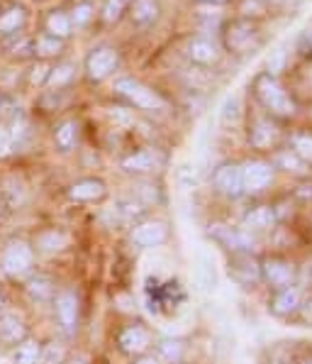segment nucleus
Masks as SVG:
<instances>
[{
	"instance_id": "nucleus-1",
	"label": "nucleus",
	"mask_w": 312,
	"mask_h": 364,
	"mask_svg": "<svg viewBox=\"0 0 312 364\" xmlns=\"http://www.w3.org/2000/svg\"><path fill=\"white\" fill-rule=\"evenodd\" d=\"M254 98L259 100L264 113H269L276 120H291L298 113V105H295L291 93L286 91V86L276 76L266 74V71H261L254 78Z\"/></svg>"
},
{
	"instance_id": "nucleus-2",
	"label": "nucleus",
	"mask_w": 312,
	"mask_h": 364,
	"mask_svg": "<svg viewBox=\"0 0 312 364\" xmlns=\"http://www.w3.org/2000/svg\"><path fill=\"white\" fill-rule=\"evenodd\" d=\"M113 93L115 98L125 100L130 108H137L142 113H164L169 108L166 98L159 91H154L152 86H147V83L135 76H115Z\"/></svg>"
},
{
	"instance_id": "nucleus-3",
	"label": "nucleus",
	"mask_w": 312,
	"mask_h": 364,
	"mask_svg": "<svg viewBox=\"0 0 312 364\" xmlns=\"http://www.w3.org/2000/svg\"><path fill=\"white\" fill-rule=\"evenodd\" d=\"M264 44V32L259 22L247 18H234L222 25V49L230 54H252Z\"/></svg>"
},
{
	"instance_id": "nucleus-4",
	"label": "nucleus",
	"mask_w": 312,
	"mask_h": 364,
	"mask_svg": "<svg viewBox=\"0 0 312 364\" xmlns=\"http://www.w3.org/2000/svg\"><path fill=\"white\" fill-rule=\"evenodd\" d=\"M0 269L10 279H25L35 272V245L22 237L10 240L0 252Z\"/></svg>"
},
{
	"instance_id": "nucleus-5",
	"label": "nucleus",
	"mask_w": 312,
	"mask_h": 364,
	"mask_svg": "<svg viewBox=\"0 0 312 364\" xmlns=\"http://www.w3.org/2000/svg\"><path fill=\"white\" fill-rule=\"evenodd\" d=\"M120 64H122L120 49L113 47V44H98L83 59V76L91 83H103L120 71Z\"/></svg>"
},
{
	"instance_id": "nucleus-6",
	"label": "nucleus",
	"mask_w": 312,
	"mask_h": 364,
	"mask_svg": "<svg viewBox=\"0 0 312 364\" xmlns=\"http://www.w3.org/2000/svg\"><path fill=\"white\" fill-rule=\"evenodd\" d=\"M32 20V10L25 3L10 0V3L0 5V42L8 44L20 35H25Z\"/></svg>"
},
{
	"instance_id": "nucleus-7",
	"label": "nucleus",
	"mask_w": 312,
	"mask_h": 364,
	"mask_svg": "<svg viewBox=\"0 0 312 364\" xmlns=\"http://www.w3.org/2000/svg\"><path fill=\"white\" fill-rule=\"evenodd\" d=\"M249 144L259 152H269L281 142V125H278L276 117H271L269 113H259L254 117H249Z\"/></svg>"
},
{
	"instance_id": "nucleus-8",
	"label": "nucleus",
	"mask_w": 312,
	"mask_h": 364,
	"mask_svg": "<svg viewBox=\"0 0 312 364\" xmlns=\"http://www.w3.org/2000/svg\"><path fill=\"white\" fill-rule=\"evenodd\" d=\"M54 316H57L59 328L69 338H74L78 333V321H81V301H78L76 291L64 289L54 296Z\"/></svg>"
},
{
	"instance_id": "nucleus-9",
	"label": "nucleus",
	"mask_w": 312,
	"mask_h": 364,
	"mask_svg": "<svg viewBox=\"0 0 312 364\" xmlns=\"http://www.w3.org/2000/svg\"><path fill=\"white\" fill-rule=\"evenodd\" d=\"M186 57L198 69H213L222 59V47L208 35H193L186 44Z\"/></svg>"
},
{
	"instance_id": "nucleus-10",
	"label": "nucleus",
	"mask_w": 312,
	"mask_h": 364,
	"mask_svg": "<svg viewBox=\"0 0 312 364\" xmlns=\"http://www.w3.org/2000/svg\"><path fill=\"white\" fill-rule=\"evenodd\" d=\"M210 237H213L217 245H222L225 250H230L232 255H239V252H254V247H256V240L252 232H247L244 228L225 225V223L210 225Z\"/></svg>"
},
{
	"instance_id": "nucleus-11",
	"label": "nucleus",
	"mask_w": 312,
	"mask_h": 364,
	"mask_svg": "<svg viewBox=\"0 0 312 364\" xmlns=\"http://www.w3.org/2000/svg\"><path fill=\"white\" fill-rule=\"evenodd\" d=\"M273 178H276V169H273V164H269V161L252 159V161H247V164H242L244 193H249V196L264 193L273 183Z\"/></svg>"
},
{
	"instance_id": "nucleus-12",
	"label": "nucleus",
	"mask_w": 312,
	"mask_h": 364,
	"mask_svg": "<svg viewBox=\"0 0 312 364\" xmlns=\"http://www.w3.org/2000/svg\"><path fill=\"white\" fill-rule=\"evenodd\" d=\"M295 277H298V269H295L293 262L281 259V257H269V259L261 262V282L269 284L271 289H286L295 284Z\"/></svg>"
},
{
	"instance_id": "nucleus-13",
	"label": "nucleus",
	"mask_w": 312,
	"mask_h": 364,
	"mask_svg": "<svg viewBox=\"0 0 312 364\" xmlns=\"http://www.w3.org/2000/svg\"><path fill=\"white\" fill-rule=\"evenodd\" d=\"M117 347H120V352L127 357L147 355L149 347H152V333H149V328H144L142 323L125 326L120 330V335H117Z\"/></svg>"
},
{
	"instance_id": "nucleus-14",
	"label": "nucleus",
	"mask_w": 312,
	"mask_h": 364,
	"mask_svg": "<svg viewBox=\"0 0 312 364\" xmlns=\"http://www.w3.org/2000/svg\"><path fill=\"white\" fill-rule=\"evenodd\" d=\"M230 277L239 284V287L252 289L261 282V262L256 259L252 252H239V255H232Z\"/></svg>"
},
{
	"instance_id": "nucleus-15",
	"label": "nucleus",
	"mask_w": 312,
	"mask_h": 364,
	"mask_svg": "<svg viewBox=\"0 0 312 364\" xmlns=\"http://www.w3.org/2000/svg\"><path fill=\"white\" fill-rule=\"evenodd\" d=\"M130 240L132 245L142 250H154V247H161V245L169 240V225L164 220H142V223H135L130 232Z\"/></svg>"
},
{
	"instance_id": "nucleus-16",
	"label": "nucleus",
	"mask_w": 312,
	"mask_h": 364,
	"mask_svg": "<svg viewBox=\"0 0 312 364\" xmlns=\"http://www.w3.org/2000/svg\"><path fill=\"white\" fill-rule=\"evenodd\" d=\"M166 164V156L159 152V149H137V152L122 156L120 166L125 169L127 173H137V176H147V173H154L159 171L161 166Z\"/></svg>"
},
{
	"instance_id": "nucleus-17",
	"label": "nucleus",
	"mask_w": 312,
	"mask_h": 364,
	"mask_svg": "<svg viewBox=\"0 0 312 364\" xmlns=\"http://www.w3.org/2000/svg\"><path fill=\"white\" fill-rule=\"evenodd\" d=\"M30 338L25 316L18 311H3L0 313V345L3 347H18L20 343Z\"/></svg>"
},
{
	"instance_id": "nucleus-18",
	"label": "nucleus",
	"mask_w": 312,
	"mask_h": 364,
	"mask_svg": "<svg viewBox=\"0 0 312 364\" xmlns=\"http://www.w3.org/2000/svg\"><path fill=\"white\" fill-rule=\"evenodd\" d=\"M213 186L217 193H222L225 198H239L244 196V186H242V166L239 164H220L213 171Z\"/></svg>"
},
{
	"instance_id": "nucleus-19",
	"label": "nucleus",
	"mask_w": 312,
	"mask_h": 364,
	"mask_svg": "<svg viewBox=\"0 0 312 364\" xmlns=\"http://www.w3.org/2000/svg\"><path fill=\"white\" fill-rule=\"evenodd\" d=\"M161 13H164L161 0H132L125 18H130L135 27L147 30V27H154L161 20Z\"/></svg>"
},
{
	"instance_id": "nucleus-20",
	"label": "nucleus",
	"mask_w": 312,
	"mask_h": 364,
	"mask_svg": "<svg viewBox=\"0 0 312 364\" xmlns=\"http://www.w3.org/2000/svg\"><path fill=\"white\" fill-rule=\"evenodd\" d=\"M66 44H69V42L47 35V32H35V35H32V59H39V61H59V59H64Z\"/></svg>"
},
{
	"instance_id": "nucleus-21",
	"label": "nucleus",
	"mask_w": 312,
	"mask_h": 364,
	"mask_svg": "<svg viewBox=\"0 0 312 364\" xmlns=\"http://www.w3.org/2000/svg\"><path fill=\"white\" fill-rule=\"evenodd\" d=\"M78 78V66L74 61L69 59H59L52 64V69H49V76H47V83H44V91H66V88H71V83H74Z\"/></svg>"
},
{
	"instance_id": "nucleus-22",
	"label": "nucleus",
	"mask_w": 312,
	"mask_h": 364,
	"mask_svg": "<svg viewBox=\"0 0 312 364\" xmlns=\"http://www.w3.org/2000/svg\"><path fill=\"white\" fill-rule=\"evenodd\" d=\"M108 196V186L100 178H78L69 186V198L74 203H96Z\"/></svg>"
},
{
	"instance_id": "nucleus-23",
	"label": "nucleus",
	"mask_w": 312,
	"mask_h": 364,
	"mask_svg": "<svg viewBox=\"0 0 312 364\" xmlns=\"http://www.w3.org/2000/svg\"><path fill=\"white\" fill-rule=\"evenodd\" d=\"M303 289L298 284H291L286 289H278L271 301V311L276 316H293V313L303 311Z\"/></svg>"
},
{
	"instance_id": "nucleus-24",
	"label": "nucleus",
	"mask_w": 312,
	"mask_h": 364,
	"mask_svg": "<svg viewBox=\"0 0 312 364\" xmlns=\"http://www.w3.org/2000/svg\"><path fill=\"white\" fill-rule=\"evenodd\" d=\"M42 32L47 35L57 37V39H64L69 42L74 37V25H71V18H69V10L66 8H52L42 20Z\"/></svg>"
},
{
	"instance_id": "nucleus-25",
	"label": "nucleus",
	"mask_w": 312,
	"mask_h": 364,
	"mask_svg": "<svg viewBox=\"0 0 312 364\" xmlns=\"http://www.w3.org/2000/svg\"><path fill=\"white\" fill-rule=\"evenodd\" d=\"M78 139H81V122L76 120V117H66V120H61L57 127H54V147L59 149V152L69 154L76 149Z\"/></svg>"
},
{
	"instance_id": "nucleus-26",
	"label": "nucleus",
	"mask_w": 312,
	"mask_h": 364,
	"mask_svg": "<svg viewBox=\"0 0 312 364\" xmlns=\"http://www.w3.org/2000/svg\"><path fill=\"white\" fill-rule=\"evenodd\" d=\"M276 225V210L271 205H256L244 215V230L247 232H266Z\"/></svg>"
},
{
	"instance_id": "nucleus-27",
	"label": "nucleus",
	"mask_w": 312,
	"mask_h": 364,
	"mask_svg": "<svg viewBox=\"0 0 312 364\" xmlns=\"http://www.w3.org/2000/svg\"><path fill=\"white\" fill-rule=\"evenodd\" d=\"M69 18H71V25H74V32L88 30L98 18L96 3H93V0H76L69 8Z\"/></svg>"
},
{
	"instance_id": "nucleus-28",
	"label": "nucleus",
	"mask_w": 312,
	"mask_h": 364,
	"mask_svg": "<svg viewBox=\"0 0 312 364\" xmlns=\"http://www.w3.org/2000/svg\"><path fill=\"white\" fill-rule=\"evenodd\" d=\"M276 166L288 173H293V176H308L310 173V164L303 159V156H298L293 152V149H283V152L276 154Z\"/></svg>"
},
{
	"instance_id": "nucleus-29",
	"label": "nucleus",
	"mask_w": 312,
	"mask_h": 364,
	"mask_svg": "<svg viewBox=\"0 0 312 364\" xmlns=\"http://www.w3.org/2000/svg\"><path fill=\"white\" fill-rule=\"evenodd\" d=\"M39 357H42V345L30 338L18 347H13V352H10V362L13 364H39Z\"/></svg>"
},
{
	"instance_id": "nucleus-30",
	"label": "nucleus",
	"mask_w": 312,
	"mask_h": 364,
	"mask_svg": "<svg viewBox=\"0 0 312 364\" xmlns=\"http://www.w3.org/2000/svg\"><path fill=\"white\" fill-rule=\"evenodd\" d=\"M198 282L203 291H215L217 287V274H215V262L205 250L198 252Z\"/></svg>"
},
{
	"instance_id": "nucleus-31",
	"label": "nucleus",
	"mask_w": 312,
	"mask_h": 364,
	"mask_svg": "<svg viewBox=\"0 0 312 364\" xmlns=\"http://www.w3.org/2000/svg\"><path fill=\"white\" fill-rule=\"evenodd\" d=\"M130 3H132V0H105V5L100 8V13H98L100 22H103V25H117V22L127 15Z\"/></svg>"
},
{
	"instance_id": "nucleus-32",
	"label": "nucleus",
	"mask_w": 312,
	"mask_h": 364,
	"mask_svg": "<svg viewBox=\"0 0 312 364\" xmlns=\"http://www.w3.org/2000/svg\"><path fill=\"white\" fill-rule=\"evenodd\" d=\"M54 61H39V59H32L30 66L25 71V81L30 88H44L47 83V76H49V69H52Z\"/></svg>"
},
{
	"instance_id": "nucleus-33",
	"label": "nucleus",
	"mask_w": 312,
	"mask_h": 364,
	"mask_svg": "<svg viewBox=\"0 0 312 364\" xmlns=\"http://www.w3.org/2000/svg\"><path fill=\"white\" fill-rule=\"evenodd\" d=\"M66 245H69V237L61 230H44L37 235V250L42 252H61Z\"/></svg>"
},
{
	"instance_id": "nucleus-34",
	"label": "nucleus",
	"mask_w": 312,
	"mask_h": 364,
	"mask_svg": "<svg viewBox=\"0 0 312 364\" xmlns=\"http://www.w3.org/2000/svg\"><path fill=\"white\" fill-rule=\"evenodd\" d=\"M27 289H30V294L35 296L37 301H54V296H57V287H54V282L47 277H32Z\"/></svg>"
},
{
	"instance_id": "nucleus-35",
	"label": "nucleus",
	"mask_w": 312,
	"mask_h": 364,
	"mask_svg": "<svg viewBox=\"0 0 312 364\" xmlns=\"http://www.w3.org/2000/svg\"><path fill=\"white\" fill-rule=\"evenodd\" d=\"M291 147L298 156H303L308 164H312V134L310 132H295L291 137Z\"/></svg>"
},
{
	"instance_id": "nucleus-36",
	"label": "nucleus",
	"mask_w": 312,
	"mask_h": 364,
	"mask_svg": "<svg viewBox=\"0 0 312 364\" xmlns=\"http://www.w3.org/2000/svg\"><path fill=\"white\" fill-rule=\"evenodd\" d=\"M239 117H242V105H239V98L237 96L227 98V103L222 105V115H220L222 125H237Z\"/></svg>"
},
{
	"instance_id": "nucleus-37",
	"label": "nucleus",
	"mask_w": 312,
	"mask_h": 364,
	"mask_svg": "<svg viewBox=\"0 0 312 364\" xmlns=\"http://www.w3.org/2000/svg\"><path fill=\"white\" fill-rule=\"evenodd\" d=\"M159 352H161V357L171 364H178L183 360V345L178 343V340H164V343L159 345Z\"/></svg>"
},
{
	"instance_id": "nucleus-38",
	"label": "nucleus",
	"mask_w": 312,
	"mask_h": 364,
	"mask_svg": "<svg viewBox=\"0 0 312 364\" xmlns=\"http://www.w3.org/2000/svg\"><path fill=\"white\" fill-rule=\"evenodd\" d=\"M39 364H64V347L52 343V345H42V357Z\"/></svg>"
},
{
	"instance_id": "nucleus-39",
	"label": "nucleus",
	"mask_w": 312,
	"mask_h": 364,
	"mask_svg": "<svg viewBox=\"0 0 312 364\" xmlns=\"http://www.w3.org/2000/svg\"><path fill=\"white\" fill-rule=\"evenodd\" d=\"M15 149V142H13V134H10V125L8 122L0 120V161L8 159Z\"/></svg>"
},
{
	"instance_id": "nucleus-40",
	"label": "nucleus",
	"mask_w": 312,
	"mask_h": 364,
	"mask_svg": "<svg viewBox=\"0 0 312 364\" xmlns=\"http://www.w3.org/2000/svg\"><path fill=\"white\" fill-rule=\"evenodd\" d=\"M295 49H298L303 57H312V27H310V30L300 32L298 42H295Z\"/></svg>"
},
{
	"instance_id": "nucleus-41",
	"label": "nucleus",
	"mask_w": 312,
	"mask_h": 364,
	"mask_svg": "<svg viewBox=\"0 0 312 364\" xmlns=\"http://www.w3.org/2000/svg\"><path fill=\"white\" fill-rule=\"evenodd\" d=\"M132 364H161V360L154 355H139V357H135V362Z\"/></svg>"
},
{
	"instance_id": "nucleus-42",
	"label": "nucleus",
	"mask_w": 312,
	"mask_h": 364,
	"mask_svg": "<svg viewBox=\"0 0 312 364\" xmlns=\"http://www.w3.org/2000/svg\"><path fill=\"white\" fill-rule=\"evenodd\" d=\"M195 3H200V5H225V3H230V0H195Z\"/></svg>"
},
{
	"instance_id": "nucleus-43",
	"label": "nucleus",
	"mask_w": 312,
	"mask_h": 364,
	"mask_svg": "<svg viewBox=\"0 0 312 364\" xmlns=\"http://www.w3.org/2000/svg\"><path fill=\"white\" fill-rule=\"evenodd\" d=\"M0 110H3V93H0Z\"/></svg>"
},
{
	"instance_id": "nucleus-44",
	"label": "nucleus",
	"mask_w": 312,
	"mask_h": 364,
	"mask_svg": "<svg viewBox=\"0 0 312 364\" xmlns=\"http://www.w3.org/2000/svg\"><path fill=\"white\" fill-rule=\"evenodd\" d=\"M0 5H3V0H0Z\"/></svg>"
}]
</instances>
